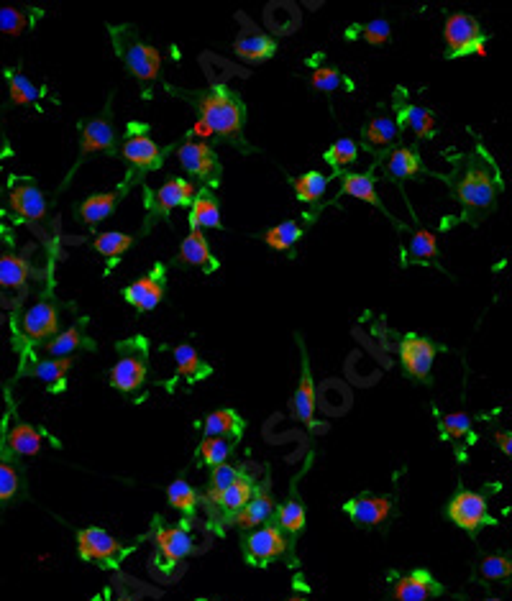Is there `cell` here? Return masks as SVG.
<instances>
[{"label":"cell","instance_id":"d6986e66","mask_svg":"<svg viewBox=\"0 0 512 601\" xmlns=\"http://www.w3.org/2000/svg\"><path fill=\"white\" fill-rule=\"evenodd\" d=\"M344 512L351 522L361 527L384 525L392 515V502L387 497H374V494H359V497L344 502Z\"/></svg>","mask_w":512,"mask_h":601},{"label":"cell","instance_id":"f5cc1de1","mask_svg":"<svg viewBox=\"0 0 512 601\" xmlns=\"http://www.w3.org/2000/svg\"><path fill=\"white\" fill-rule=\"evenodd\" d=\"M18 494V471L11 463L0 461V502H8Z\"/></svg>","mask_w":512,"mask_h":601},{"label":"cell","instance_id":"e575fe53","mask_svg":"<svg viewBox=\"0 0 512 601\" xmlns=\"http://www.w3.org/2000/svg\"><path fill=\"white\" fill-rule=\"evenodd\" d=\"M300 238H303V223L300 220H285L280 226L269 228L262 236V241L274 251H290Z\"/></svg>","mask_w":512,"mask_h":601},{"label":"cell","instance_id":"ffe728a7","mask_svg":"<svg viewBox=\"0 0 512 601\" xmlns=\"http://www.w3.org/2000/svg\"><path fill=\"white\" fill-rule=\"evenodd\" d=\"M256 489V481L251 474H241L239 479L233 481L228 489H223V492L218 494H205V499H208V504H213V507L218 509V515L223 517V520L231 525V517L239 512L241 507H244L246 502L251 499V494H254Z\"/></svg>","mask_w":512,"mask_h":601},{"label":"cell","instance_id":"d590c367","mask_svg":"<svg viewBox=\"0 0 512 601\" xmlns=\"http://www.w3.org/2000/svg\"><path fill=\"white\" fill-rule=\"evenodd\" d=\"M341 192L349 197H356L361 203H369L374 208H382V200L377 195V187H374V177L372 174H346L344 177V187Z\"/></svg>","mask_w":512,"mask_h":601},{"label":"cell","instance_id":"52a82bcc","mask_svg":"<svg viewBox=\"0 0 512 601\" xmlns=\"http://www.w3.org/2000/svg\"><path fill=\"white\" fill-rule=\"evenodd\" d=\"M154 543H157V561H154V566L164 576L175 573V568L195 553V540H192L187 525H162L159 522L157 532H154Z\"/></svg>","mask_w":512,"mask_h":601},{"label":"cell","instance_id":"cb8c5ba5","mask_svg":"<svg viewBox=\"0 0 512 601\" xmlns=\"http://www.w3.org/2000/svg\"><path fill=\"white\" fill-rule=\"evenodd\" d=\"M292 412L305 428H318V422H315V382L308 359H303V376H300V384H297L295 397H292Z\"/></svg>","mask_w":512,"mask_h":601},{"label":"cell","instance_id":"7c38bea8","mask_svg":"<svg viewBox=\"0 0 512 601\" xmlns=\"http://www.w3.org/2000/svg\"><path fill=\"white\" fill-rule=\"evenodd\" d=\"M164 289H167V269H164V264H154V269L146 277L136 279L134 284L123 289V300L136 307L139 313H152L164 300Z\"/></svg>","mask_w":512,"mask_h":601},{"label":"cell","instance_id":"f546056e","mask_svg":"<svg viewBox=\"0 0 512 601\" xmlns=\"http://www.w3.org/2000/svg\"><path fill=\"white\" fill-rule=\"evenodd\" d=\"M172 356H175L177 376H182V379L200 382V379H205V376L210 374V366L200 359V353L195 351V346H190V343H180V346H175Z\"/></svg>","mask_w":512,"mask_h":601},{"label":"cell","instance_id":"44dd1931","mask_svg":"<svg viewBox=\"0 0 512 601\" xmlns=\"http://www.w3.org/2000/svg\"><path fill=\"white\" fill-rule=\"evenodd\" d=\"M177 261L187 266H195V269H203V272H218L221 264L210 251V243L205 238L203 231H190L185 236V241L180 243V254H177Z\"/></svg>","mask_w":512,"mask_h":601},{"label":"cell","instance_id":"ee69618b","mask_svg":"<svg viewBox=\"0 0 512 601\" xmlns=\"http://www.w3.org/2000/svg\"><path fill=\"white\" fill-rule=\"evenodd\" d=\"M397 133H400V128H397L395 118L377 116L369 121L367 128H364V139L374 146H387L397 139Z\"/></svg>","mask_w":512,"mask_h":601},{"label":"cell","instance_id":"681fc988","mask_svg":"<svg viewBox=\"0 0 512 601\" xmlns=\"http://www.w3.org/2000/svg\"><path fill=\"white\" fill-rule=\"evenodd\" d=\"M359 34L361 39L367 41V44H372V47H382V44H387L392 36L390 31V24L384 21V18H377V21H369V24L359 26V29L349 31V36Z\"/></svg>","mask_w":512,"mask_h":601},{"label":"cell","instance_id":"ac0fdd59","mask_svg":"<svg viewBox=\"0 0 512 601\" xmlns=\"http://www.w3.org/2000/svg\"><path fill=\"white\" fill-rule=\"evenodd\" d=\"M443 594V584H438L431 571L418 568L408 576H400L392 584V599L395 601H431Z\"/></svg>","mask_w":512,"mask_h":601},{"label":"cell","instance_id":"f35d334b","mask_svg":"<svg viewBox=\"0 0 512 601\" xmlns=\"http://www.w3.org/2000/svg\"><path fill=\"white\" fill-rule=\"evenodd\" d=\"M134 243H136V238L128 236V233L103 231L93 238V249L98 251L100 256H105L108 261H113V259H118V256L126 254V251L134 246Z\"/></svg>","mask_w":512,"mask_h":601},{"label":"cell","instance_id":"b9f144b4","mask_svg":"<svg viewBox=\"0 0 512 601\" xmlns=\"http://www.w3.org/2000/svg\"><path fill=\"white\" fill-rule=\"evenodd\" d=\"M236 451V440H226V438H203L198 448V456L205 466L210 469H216L221 463H228V458L233 456Z\"/></svg>","mask_w":512,"mask_h":601},{"label":"cell","instance_id":"8d00e7d4","mask_svg":"<svg viewBox=\"0 0 512 601\" xmlns=\"http://www.w3.org/2000/svg\"><path fill=\"white\" fill-rule=\"evenodd\" d=\"M167 502L169 507H175L185 517L195 515V509L200 504V494L195 492V486L187 484L185 479H177L167 486Z\"/></svg>","mask_w":512,"mask_h":601},{"label":"cell","instance_id":"f1b7e54d","mask_svg":"<svg viewBox=\"0 0 512 601\" xmlns=\"http://www.w3.org/2000/svg\"><path fill=\"white\" fill-rule=\"evenodd\" d=\"M41 445H44V435L29 422H16L8 430V448L18 456H39Z\"/></svg>","mask_w":512,"mask_h":601},{"label":"cell","instance_id":"db71d44e","mask_svg":"<svg viewBox=\"0 0 512 601\" xmlns=\"http://www.w3.org/2000/svg\"><path fill=\"white\" fill-rule=\"evenodd\" d=\"M495 443L500 445V451L505 453V456H512V435L507 433V430H500V433H495Z\"/></svg>","mask_w":512,"mask_h":601},{"label":"cell","instance_id":"603a6c76","mask_svg":"<svg viewBox=\"0 0 512 601\" xmlns=\"http://www.w3.org/2000/svg\"><path fill=\"white\" fill-rule=\"evenodd\" d=\"M123 195H126V187L123 185L113 192L90 195L88 200H82L80 203L77 215H80V220L85 223V226H98V223H103L105 218H111V215L116 213V208H118V203L123 200Z\"/></svg>","mask_w":512,"mask_h":601},{"label":"cell","instance_id":"d4e9b609","mask_svg":"<svg viewBox=\"0 0 512 601\" xmlns=\"http://www.w3.org/2000/svg\"><path fill=\"white\" fill-rule=\"evenodd\" d=\"M116 146V131H113L108 118H93L82 126V139H80V154H100V151H113Z\"/></svg>","mask_w":512,"mask_h":601},{"label":"cell","instance_id":"680465c9","mask_svg":"<svg viewBox=\"0 0 512 601\" xmlns=\"http://www.w3.org/2000/svg\"><path fill=\"white\" fill-rule=\"evenodd\" d=\"M200 601H205V599H200Z\"/></svg>","mask_w":512,"mask_h":601},{"label":"cell","instance_id":"4316f807","mask_svg":"<svg viewBox=\"0 0 512 601\" xmlns=\"http://www.w3.org/2000/svg\"><path fill=\"white\" fill-rule=\"evenodd\" d=\"M244 430H246V422L236 410L210 412L203 422L205 438H226V440H236V443H239V438L244 435Z\"/></svg>","mask_w":512,"mask_h":601},{"label":"cell","instance_id":"1f68e13d","mask_svg":"<svg viewBox=\"0 0 512 601\" xmlns=\"http://www.w3.org/2000/svg\"><path fill=\"white\" fill-rule=\"evenodd\" d=\"M70 371H72V359H47V356H44L41 361H34L31 369L24 371V374L34 376V379L44 382L47 387L59 389Z\"/></svg>","mask_w":512,"mask_h":601},{"label":"cell","instance_id":"9f6ffc18","mask_svg":"<svg viewBox=\"0 0 512 601\" xmlns=\"http://www.w3.org/2000/svg\"><path fill=\"white\" fill-rule=\"evenodd\" d=\"M285 601H308V599H305V596H297V594H295V596H287Z\"/></svg>","mask_w":512,"mask_h":601},{"label":"cell","instance_id":"7a4b0ae2","mask_svg":"<svg viewBox=\"0 0 512 601\" xmlns=\"http://www.w3.org/2000/svg\"><path fill=\"white\" fill-rule=\"evenodd\" d=\"M500 180L492 167V162L484 159V154H477L466 162L464 172H459V180L454 182V195L461 205L469 210H487L495 205Z\"/></svg>","mask_w":512,"mask_h":601},{"label":"cell","instance_id":"9c48e42d","mask_svg":"<svg viewBox=\"0 0 512 601\" xmlns=\"http://www.w3.org/2000/svg\"><path fill=\"white\" fill-rule=\"evenodd\" d=\"M446 515L456 527L472 532V535L482 530L484 525H497L495 517L489 515L487 494L472 492V489H459L454 494V499L448 502Z\"/></svg>","mask_w":512,"mask_h":601},{"label":"cell","instance_id":"c3c4849f","mask_svg":"<svg viewBox=\"0 0 512 601\" xmlns=\"http://www.w3.org/2000/svg\"><path fill=\"white\" fill-rule=\"evenodd\" d=\"M438 256V238L431 231H415L408 246V261H425Z\"/></svg>","mask_w":512,"mask_h":601},{"label":"cell","instance_id":"bcb514c9","mask_svg":"<svg viewBox=\"0 0 512 601\" xmlns=\"http://www.w3.org/2000/svg\"><path fill=\"white\" fill-rule=\"evenodd\" d=\"M31 26L29 11L16 6L0 8V34L6 36H21Z\"/></svg>","mask_w":512,"mask_h":601},{"label":"cell","instance_id":"484cf974","mask_svg":"<svg viewBox=\"0 0 512 601\" xmlns=\"http://www.w3.org/2000/svg\"><path fill=\"white\" fill-rule=\"evenodd\" d=\"M233 52L244 62H264V59H272L277 54V41L262 34V31L246 29L233 44Z\"/></svg>","mask_w":512,"mask_h":601},{"label":"cell","instance_id":"3957f363","mask_svg":"<svg viewBox=\"0 0 512 601\" xmlns=\"http://www.w3.org/2000/svg\"><path fill=\"white\" fill-rule=\"evenodd\" d=\"M111 34L118 57L126 64V70L139 82L157 80L159 72H162V54H159V49L149 47V44L136 39V36L131 34V29H116L111 31Z\"/></svg>","mask_w":512,"mask_h":601},{"label":"cell","instance_id":"30bf717a","mask_svg":"<svg viewBox=\"0 0 512 601\" xmlns=\"http://www.w3.org/2000/svg\"><path fill=\"white\" fill-rule=\"evenodd\" d=\"M121 154L131 167L141 169V172L162 167L164 159L162 146L146 133V126H141V123H128V136L121 144Z\"/></svg>","mask_w":512,"mask_h":601},{"label":"cell","instance_id":"6da1fadb","mask_svg":"<svg viewBox=\"0 0 512 601\" xmlns=\"http://www.w3.org/2000/svg\"><path fill=\"white\" fill-rule=\"evenodd\" d=\"M200 121L195 131L203 136H221L228 141H241L244 136L246 108L241 98L228 85H213L205 93L192 95Z\"/></svg>","mask_w":512,"mask_h":601},{"label":"cell","instance_id":"8fae6325","mask_svg":"<svg viewBox=\"0 0 512 601\" xmlns=\"http://www.w3.org/2000/svg\"><path fill=\"white\" fill-rule=\"evenodd\" d=\"M8 200L11 210L26 223H41L47 218V197L31 177H11L8 180Z\"/></svg>","mask_w":512,"mask_h":601},{"label":"cell","instance_id":"5b68a950","mask_svg":"<svg viewBox=\"0 0 512 601\" xmlns=\"http://www.w3.org/2000/svg\"><path fill=\"white\" fill-rule=\"evenodd\" d=\"M241 550H244V558L249 566L264 568L290 553V540L277 527V522L272 520L264 527H259V530L246 532L244 540H241Z\"/></svg>","mask_w":512,"mask_h":601},{"label":"cell","instance_id":"9a60e30c","mask_svg":"<svg viewBox=\"0 0 512 601\" xmlns=\"http://www.w3.org/2000/svg\"><path fill=\"white\" fill-rule=\"evenodd\" d=\"M21 336L31 343L49 341L52 336L59 333V310L52 300H39L36 305H31L18 323Z\"/></svg>","mask_w":512,"mask_h":601},{"label":"cell","instance_id":"7dc6e473","mask_svg":"<svg viewBox=\"0 0 512 601\" xmlns=\"http://www.w3.org/2000/svg\"><path fill=\"white\" fill-rule=\"evenodd\" d=\"M479 576L484 581H507L512 576V561L502 553L484 555L482 563H479Z\"/></svg>","mask_w":512,"mask_h":601},{"label":"cell","instance_id":"816d5d0a","mask_svg":"<svg viewBox=\"0 0 512 601\" xmlns=\"http://www.w3.org/2000/svg\"><path fill=\"white\" fill-rule=\"evenodd\" d=\"M310 85H313L315 90H320V93H333L338 87H344V75L338 70H333V67H318V70L310 75Z\"/></svg>","mask_w":512,"mask_h":601},{"label":"cell","instance_id":"f6af8a7d","mask_svg":"<svg viewBox=\"0 0 512 601\" xmlns=\"http://www.w3.org/2000/svg\"><path fill=\"white\" fill-rule=\"evenodd\" d=\"M441 435L448 440H454L456 445H461L464 438H472V420L466 412H448L441 417Z\"/></svg>","mask_w":512,"mask_h":601},{"label":"cell","instance_id":"83f0119b","mask_svg":"<svg viewBox=\"0 0 512 601\" xmlns=\"http://www.w3.org/2000/svg\"><path fill=\"white\" fill-rule=\"evenodd\" d=\"M397 128H410L418 139H431L436 133V116L428 108L420 105H402L397 108Z\"/></svg>","mask_w":512,"mask_h":601},{"label":"cell","instance_id":"4fadbf2b","mask_svg":"<svg viewBox=\"0 0 512 601\" xmlns=\"http://www.w3.org/2000/svg\"><path fill=\"white\" fill-rule=\"evenodd\" d=\"M195 195H198V187L190 180L172 177L154 195L149 192V218H167L175 208H190Z\"/></svg>","mask_w":512,"mask_h":601},{"label":"cell","instance_id":"4dcf8cb0","mask_svg":"<svg viewBox=\"0 0 512 601\" xmlns=\"http://www.w3.org/2000/svg\"><path fill=\"white\" fill-rule=\"evenodd\" d=\"M82 343H85L82 328L80 325H72V328L59 330L57 336L41 343V351L47 353V359H72V353H75Z\"/></svg>","mask_w":512,"mask_h":601},{"label":"cell","instance_id":"277c9868","mask_svg":"<svg viewBox=\"0 0 512 601\" xmlns=\"http://www.w3.org/2000/svg\"><path fill=\"white\" fill-rule=\"evenodd\" d=\"M146 359H149V346L144 338H131L118 346V361L111 369V384L121 394L139 392L146 382Z\"/></svg>","mask_w":512,"mask_h":601},{"label":"cell","instance_id":"7402d4cb","mask_svg":"<svg viewBox=\"0 0 512 601\" xmlns=\"http://www.w3.org/2000/svg\"><path fill=\"white\" fill-rule=\"evenodd\" d=\"M190 231H203V228H216L221 231L223 228V218H221V203H218V197L203 187L198 190L195 200L190 203Z\"/></svg>","mask_w":512,"mask_h":601},{"label":"cell","instance_id":"f907efd6","mask_svg":"<svg viewBox=\"0 0 512 601\" xmlns=\"http://www.w3.org/2000/svg\"><path fill=\"white\" fill-rule=\"evenodd\" d=\"M241 474H244V471L236 469V466H231V463H221V466H216V469H210L208 492L210 494L223 492V489H228V486H231L233 481L239 479Z\"/></svg>","mask_w":512,"mask_h":601},{"label":"cell","instance_id":"7bdbcfd3","mask_svg":"<svg viewBox=\"0 0 512 601\" xmlns=\"http://www.w3.org/2000/svg\"><path fill=\"white\" fill-rule=\"evenodd\" d=\"M323 159H326V162L338 172V169L351 167V164L359 159V146H356L354 139H338L328 146Z\"/></svg>","mask_w":512,"mask_h":601},{"label":"cell","instance_id":"11a10c76","mask_svg":"<svg viewBox=\"0 0 512 601\" xmlns=\"http://www.w3.org/2000/svg\"><path fill=\"white\" fill-rule=\"evenodd\" d=\"M113 601H139V599H136L134 594H121V596H116Z\"/></svg>","mask_w":512,"mask_h":601},{"label":"cell","instance_id":"60d3db41","mask_svg":"<svg viewBox=\"0 0 512 601\" xmlns=\"http://www.w3.org/2000/svg\"><path fill=\"white\" fill-rule=\"evenodd\" d=\"M292 187H295V195L300 203H318L328 190V177L320 172H305L292 182Z\"/></svg>","mask_w":512,"mask_h":601},{"label":"cell","instance_id":"ba28073f","mask_svg":"<svg viewBox=\"0 0 512 601\" xmlns=\"http://www.w3.org/2000/svg\"><path fill=\"white\" fill-rule=\"evenodd\" d=\"M443 39H446V57H466V54H484V34L482 26L469 13H451L443 26Z\"/></svg>","mask_w":512,"mask_h":601},{"label":"cell","instance_id":"2e32d148","mask_svg":"<svg viewBox=\"0 0 512 601\" xmlns=\"http://www.w3.org/2000/svg\"><path fill=\"white\" fill-rule=\"evenodd\" d=\"M274 509H277V504H274L272 494H269V481H264L262 486H256L249 502L231 517V525H236L244 532L259 530V527L274 520Z\"/></svg>","mask_w":512,"mask_h":601},{"label":"cell","instance_id":"ab89813d","mask_svg":"<svg viewBox=\"0 0 512 601\" xmlns=\"http://www.w3.org/2000/svg\"><path fill=\"white\" fill-rule=\"evenodd\" d=\"M423 169V159L415 149H395L387 159V172L395 180H408Z\"/></svg>","mask_w":512,"mask_h":601},{"label":"cell","instance_id":"8992f818","mask_svg":"<svg viewBox=\"0 0 512 601\" xmlns=\"http://www.w3.org/2000/svg\"><path fill=\"white\" fill-rule=\"evenodd\" d=\"M77 553L85 563H98L103 568H118L121 561L131 553L128 545L113 538L111 532L103 527H85L77 532Z\"/></svg>","mask_w":512,"mask_h":601},{"label":"cell","instance_id":"74e56055","mask_svg":"<svg viewBox=\"0 0 512 601\" xmlns=\"http://www.w3.org/2000/svg\"><path fill=\"white\" fill-rule=\"evenodd\" d=\"M6 80H8V95H11V100L16 105H31L44 95V90H41L36 82H31V77H26L24 72L8 70Z\"/></svg>","mask_w":512,"mask_h":601},{"label":"cell","instance_id":"5bb4252c","mask_svg":"<svg viewBox=\"0 0 512 601\" xmlns=\"http://www.w3.org/2000/svg\"><path fill=\"white\" fill-rule=\"evenodd\" d=\"M438 346L433 341L423 336H415V333H408V336L400 341V361L405 366L413 379H420V382H428L431 379V369L433 361H436Z\"/></svg>","mask_w":512,"mask_h":601},{"label":"cell","instance_id":"d6a6232c","mask_svg":"<svg viewBox=\"0 0 512 601\" xmlns=\"http://www.w3.org/2000/svg\"><path fill=\"white\" fill-rule=\"evenodd\" d=\"M274 517H277V527L285 532L287 538H297V535L305 530V520H308L303 502L295 497H290L287 502L277 504V509H274Z\"/></svg>","mask_w":512,"mask_h":601},{"label":"cell","instance_id":"e0dca14e","mask_svg":"<svg viewBox=\"0 0 512 601\" xmlns=\"http://www.w3.org/2000/svg\"><path fill=\"white\" fill-rule=\"evenodd\" d=\"M177 159H180L182 169L187 174H195L198 180L205 182H218V174H221V164H218L216 151L210 149L205 141H187L177 149Z\"/></svg>","mask_w":512,"mask_h":601},{"label":"cell","instance_id":"836d02e7","mask_svg":"<svg viewBox=\"0 0 512 601\" xmlns=\"http://www.w3.org/2000/svg\"><path fill=\"white\" fill-rule=\"evenodd\" d=\"M31 277V264L24 256L0 254V287L3 289H21L26 287Z\"/></svg>","mask_w":512,"mask_h":601},{"label":"cell","instance_id":"6f0895ef","mask_svg":"<svg viewBox=\"0 0 512 601\" xmlns=\"http://www.w3.org/2000/svg\"><path fill=\"white\" fill-rule=\"evenodd\" d=\"M484 601H502V599H484Z\"/></svg>","mask_w":512,"mask_h":601}]
</instances>
